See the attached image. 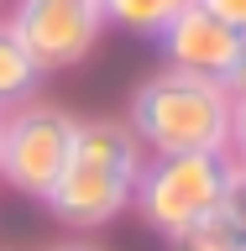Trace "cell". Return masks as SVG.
Masks as SVG:
<instances>
[{
  "instance_id": "obj_1",
  "label": "cell",
  "mask_w": 246,
  "mask_h": 251,
  "mask_svg": "<svg viewBox=\"0 0 246 251\" xmlns=\"http://www.w3.org/2000/svg\"><path fill=\"white\" fill-rule=\"evenodd\" d=\"M141 157L147 152H141V141L131 136V126H126L121 115L79 121L74 152H68L58 183L47 188L42 204L68 230H105V225L131 215Z\"/></svg>"
},
{
  "instance_id": "obj_9",
  "label": "cell",
  "mask_w": 246,
  "mask_h": 251,
  "mask_svg": "<svg viewBox=\"0 0 246 251\" xmlns=\"http://www.w3.org/2000/svg\"><path fill=\"white\" fill-rule=\"evenodd\" d=\"M168 246L173 251H246V225L220 204V209H210L204 220H194L184 235H173Z\"/></svg>"
},
{
  "instance_id": "obj_13",
  "label": "cell",
  "mask_w": 246,
  "mask_h": 251,
  "mask_svg": "<svg viewBox=\"0 0 246 251\" xmlns=\"http://www.w3.org/2000/svg\"><path fill=\"white\" fill-rule=\"evenodd\" d=\"M225 209H231L236 220L246 225V173H236V183H231V194H225Z\"/></svg>"
},
{
  "instance_id": "obj_3",
  "label": "cell",
  "mask_w": 246,
  "mask_h": 251,
  "mask_svg": "<svg viewBox=\"0 0 246 251\" xmlns=\"http://www.w3.org/2000/svg\"><path fill=\"white\" fill-rule=\"evenodd\" d=\"M231 183H236V162L225 152H147L137 173L131 209L147 230L173 241L194 220L220 209Z\"/></svg>"
},
{
  "instance_id": "obj_10",
  "label": "cell",
  "mask_w": 246,
  "mask_h": 251,
  "mask_svg": "<svg viewBox=\"0 0 246 251\" xmlns=\"http://www.w3.org/2000/svg\"><path fill=\"white\" fill-rule=\"evenodd\" d=\"M225 157L236 162V173H246V94L231 100V126H225Z\"/></svg>"
},
{
  "instance_id": "obj_6",
  "label": "cell",
  "mask_w": 246,
  "mask_h": 251,
  "mask_svg": "<svg viewBox=\"0 0 246 251\" xmlns=\"http://www.w3.org/2000/svg\"><path fill=\"white\" fill-rule=\"evenodd\" d=\"M236 42L241 37L231 26H220L204 5H184L168 26L157 31L163 63L168 68H184V74H199V78H225V68L236 58Z\"/></svg>"
},
{
  "instance_id": "obj_15",
  "label": "cell",
  "mask_w": 246,
  "mask_h": 251,
  "mask_svg": "<svg viewBox=\"0 0 246 251\" xmlns=\"http://www.w3.org/2000/svg\"><path fill=\"white\" fill-rule=\"evenodd\" d=\"M0 131H5V110H0Z\"/></svg>"
},
{
  "instance_id": "obj_11",
  "label": "cell",
  "mask_w": 246,
  "mask_h": 251,
  "mask_svg": "<svg viewBox=\"0 0 246 251\" xmlns=\"http://www.w3.org/2000/svg\"><path fill=\"white\" fill-rule=\"evenodd\" d=\"M194 5H204V11L215 16L220 26H231L236 37H246V0H194Z\"/></svg>"
},
{
  "instance_id": "obj_12",
  "label": "cell",
  "mask_w": 246,
  "mask_h": 251,
  "mask_svg": "<svg viewBox=\"0 0 246 251\" xmlns=\"http://www.w3.org/2000/svg\"><path fill=\"white\" fill-rule=\"evenodd\" d=\"M220 89L231 94V100L246 94V37L236 42V58H231V68H225V78H220Z\"/></svg>"
},
{
  "instance_id": "obj_7",
  "label": "cell",
  "mask_w": 246,
  "mask_h": 251,
  "mask_svg": "<svg viewBox=\"0 0 246 251\" xmlns=\"http://www.w3.org/2000/svg\"><path fill=\"white\" fill-rule=\"evenodd\" d=\"M42 84H47L42 63L21 47V37L0 16V110H16V105H27V100H37Z\"/></svg>"
},
{
  "instance_id": "obj_5",
  "label": "cell",
  "mask_w": 246,
  "mask_h": 251,
  "mask_svg": "<svg viewBox=\"0 0 246 251\" xmlns=\"http://www.w3.org/2000/svg\"><path fill=\"white\" fill-rule=\"evenodd\" d=\"M5 26L42 63V74H63V68H79L100 47L105 11H100V0H11Z\"/></svg>"
},
{
  "instance_id": "obj_4",
  "label": "cell",
  "mask_w": 246,
  "mask_h": 251,
  "mask_svg": "<svg viewBox=\"0 0 246 251\" xmlns=\"http://www.w3.org/2000/svg\"><path fill=\"white\" fill-rule=\"evenodd\" d=\"M79 115L53 105V100H27V105L5 110V131H0V183L42 204L47 188L58 183L63 162L74 152Z\"/></svg>"
},
{
  "instance_id": "obj_16",
  "label": "cell",
  "mask_w": 246,
  "mask_h": 251,
  "mask_svg": "<svg viewBox=\"0 0 246 251\" xmlns=\"http://www.w3.org/2000/svg\"><path fill=\"white\" fill-rule=\"evenodd\" d=\"M5 5H11V0H0V16H5Z\"/></svg>"
},
{
  "instance_id": "obj_8",
  "label": "cell",
  "mask_w": 246,
  "mask_h": 251,
  "mask_svg": "<svg viewBox=\"0 0 246 251\" xmlns=\"http://www.w3.org/2000/svg\"><path fill=\"white\" fill-rule=\"evenodd\" d=\"M184 5H194V0H100L105 26H121L131 37H147V42H157V31L168 26Z\"/></svg>"
},
{
  "instance_id": "obj_14",
  "label": "cell",
  "mask_w": 246,
  "mask_h": 251,
  "mask_svg": "<svg viewBox=\"0 0 246 251\" xmlns=\"http://www.w3.org/2000/svg\"><path fill=\"white\" fill-rule=\"evenodd\" d=\"M42 251H100L94 241H58V246H42Z\"/></svg>"
},
{
  "instance_id": "obj_2",
  "label": "cell",
  "mask_w": 246,
  "mask_h": 251,
  "mask_svg": "<svg viewBox=\"0 0 246 251\" xmlns=\"http://www.w3.org/2000/svg\"><path fill=\"white\" fill-rule=\"evenodd\" d=\"M121 121L131 126L141 152H225L231 94L220 89V78H199L163 63L131 89Z\"/></svg>"
}]
</instances>
